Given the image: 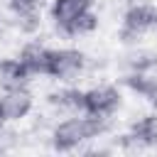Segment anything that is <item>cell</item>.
Returning a JSON list of instances; mask_svg holds the SVG:
<instances>
[{
    "label": "cell",
    "instance_id": "6da1fadb",
    "mask_svg": "<svg viewBox=\"0 0 157 157\" xmlns=\"http://www.w3.org/2000/svg\"><path fill=\"white\" fill-rule=\"evenodd\" d=\"M108 128H110V120H103V118H93V115H86V113L66 115L64 120H59L52 128L49 142H52L54 152H74L81 145L108 132Z\"/></svg>",
    "mask_w": 157,
    "mask_h": 157
},
{
    "label": "cell",
    "instance_id": "7a4b0ae2",
    "mask_svg": "<svg viewBox=\"0 0 157 157\" xmlns=\"http://www.w3.org/2000/svg\"><path fill=\"white\" fill-rule=\"evenodd\" d=\"M49 20L54 29L66 39L86 37L98 27L93 0H54L49 7Z\"/></svg>",
    "mask_w": 157,
    "mask_h": 157
},
{
    "label": "cell",
    "instance_id": "3957f363",
    "mask_svg": "<svg viewBox=\"0 0 157 157\" xmlns=\"http://www.w3.org/2000/svg\"><path fill=\"white\" fill-rule=\"evenodd\" d=\"M152 29H157V7L150 5V2H135L125 10L118 37H120L123 44L135 47Z\"/></svg>",
    "mask_w": 157,
    "mask_h": 157
},
{
    "label": "cell",
    "instance_id": "277c9868",
    "mask_svg": "<svg viewBox=\"0 0 157 157\" xmlns=\"http://www.w3.org/2000/svg\"><path fill=\"white\" fill-rule=\"evenodd\" d=\"M86 69H88V56L81 49L59 47V49H52L47 76L59 81V83H74L86 74Z\"/></svg>",
    "mask_w": 157,
    "mask_h": 157
},
{
    "label": "cell",
    "instance_id": "5b68a950",
    "mask_svg": "<svg viewBox=\"0 0 157 157\" xmlns=\"http://www.w3.org/2000/svg\"><path fill=\"white\" fill-rule=\"evenodd\" d=\"M123 105V93L113 83H98L83 91V113L93 118L110 120Z\"/></svg>",
    "mask_w": 157,
    "mask_h": 157
},
{
    "label": "cell",
    "instance_id": "8992f818",
    "mask_svg": "<svg viewBox=\"0 0 157 157\" xmlns=\"http://www.w3.org/2000/svg\"><path fill=\"white\" fill-rule=\"evenodd\" d=\"M120 147L125 150H152L157 147V113H147L130 123V130L120 135Z\"/></svg>",
    "mask_w": 157,
    "mask_h": 157
},
{
    "label": "cell",
    "instance_id": "52a82bcc",
    "mask_svg": "<svg viewBox=\"0 0 157 157\" xmlns=\"http://www.w3.org/2000/svg\"><path fill=\"white\" fill-rule=\"evenodd\" d=\"M34 108V96L29 88H10L0 96V113L5 123H20L25 120Z\"/></svg>",
    "mask_w": 157,
    "mask_h": 157
},
{
    "label": "cell",
    "instance_id": "ba28073f",
    "mask_svg": "<svg viewBox=\"0 0 157 157\" xmlns=\"http://www.w3.org/2000/svg\"><path fill=\"white\" fill-rule=\"evenodd\" d=\"M49 56H52V47H44L42 42H27V44H22V49L17 54V59L32 76L49 74Z\"/></svg>",
    "mask_w": 157,
    "mask_h": 157
},
{
    "label": "cell",
    "instance_id": "9c48e42d",
    "mask_svg": "<svg viewBox=\"0 0 157 157\" xmlns=\"http://www.w3.org/2000/svg\"><path fill=\"white\" fill-rule=\"evenodd\" d=\"M47 103L61 113V115H76V113H83V91L81 88H74V86H64L59 91H52L47 93Z\"/></svg>",
    "mask_w": 157,
    "mask_h": 157
},
{
    "label": "cell",
    "instance_id": "30bf717a",
    "mask_svg": "<svg viewBox=\"0 0 157 157\" xmlns=\"http://www.w3.org/2000/svg\"><path fill=\"white\" fill-rule=\"evenodd\" d=\"M120 66L125 74H147L157 71V52L145 49V47H132L120 56Z\"/></svg>",
    "mask_w": 157,
    "mask_h": 157
},
{
    "label": "cell",
    "instance_id": "8fae6325",
    "mask_svg": "<svg viewBox=\"0 0 157 157\" xmlns=\"http://www.w3.org/2000/svg\"><path fill=\"white\" fill-rule=\"evenodd\" d=\"M32 74L22 66V61L15 59H0V88L10 91V88H29L32 83Z\"/></svg>",
    "mask_w": 157,
    "mask_h": 157
},
{
    "label": "cell",
    "instance_id": "7c38bea8",
    "mask_svg": "<svg viewBox=\"0 0 157 157\" xmlns=\"http://www.w3.org/2000/svg\"><path fill=\"white\" fill-rule=\"evenodd\" d=\"M123 86L145 98L150 105L157 108V71L147 74H123Z\"/></svg>",
    "mask_w": 157,
    "mask_h": 157
},
{
    "label": "cell",
    "instance_id": "4fadbf2b",
    "mask_svg": "<svg viewBox=\"0 0 157 157\" xmlns=\"http://www.w3.org/2000/svg\"><path fill=\"white\" fill-rule=\"evenodd\" d=\"M12 20H15V27L22 34H34L42 27L39 7H12Z\"/></svg>",
    "mask_w": 157,
    "mask_h": 157
},
{
    "label": "cell",
    "instance_id": "5bb4252c",
    "mask_svg": "<svg viewBox=\"0 0 157 157\" xmlns=\"http://www.w3.org/2000/svg\"><path fill=\"white\" fill-rule=\"evenodd\" d=\"M10 2V10L12 7H39L42 0H7Z\"/></svg>",
    "mask_w": 157,
    "mask_h": 157
},
{
    "label": "cell",
    "instance_id": "9a60e30c",
    "mask_svg": "<svg viewBox=\"0 0 157 157\" xmlns=\"http://www.w3.org/2000/svg\"><path fill=\"white\" fill-rule=\"evenodd\" d=\"M5 128V118H2V113H0V130Z\"/></svg>",
    "mask_w": 157,
    "mask_h": 157
}]
</instances>
